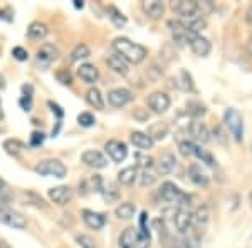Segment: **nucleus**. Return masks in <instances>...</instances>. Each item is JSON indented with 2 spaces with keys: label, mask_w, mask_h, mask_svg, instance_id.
Returning a JSON list of instances; mask_svg holds the SVG:
<instances>
[{
  "label": "nucleus",
  "mask_w": 252,
  "mask_h": 248,
  "mask_svg": "<svg viewBox=\"0 0 252 248\" xmlns=\"http://www.w3.org/2000/svg\"><path fill=\"white\" fill-rule=\"evenodd\" d=\"M113 49L116 51L118 55H121L126 62L131 64H141L143 60L148 57V49L141 44H136L133 40L126 37H116L113 40Z\"/></svg>",
  "instance_id": "1"
},
{
  "label": "nucleus",
  "mask_w": 252,
  "mask_h": 248,
  "mask_svg": "<svg viewBox=\"0 0 252 248\" xmlns=\"http://www.w3.org/2000/svg\"><path fill=\"white\" fill-rule=\"evenodd\" d=\"M160 198L166 203H173V205H180V208H185V206H190V201H192V196L190 194L184 193L180 188H178L175 183L172 181H165L161 183L160 190Z\"/></svg>",
  "instance_id": "2"
},
{
  "label": "nucleus",
  "mask_w": 252,
  "mask_h": 248,
  "mask_svg": "<svg viewBox=\"0 0 252 248\" xmlns=\"http://www.w3.org/2000/svg\"><path fill=\"white\" fill-rule=\"evenodd\" d=\"M150 235L140 231V228L128 226L120 235V248H150Z\"/></svg>",
  "instance_id": "3"
},
{
  "label": "nucleus",
  "mask_w": 252,
  "mask_h": 248,
  "mask_svg": "<svg viewBox=\"0 0 252 248\" xmlns=\"http://www.w3.org/2000/svg\"><path fill=\"white\" fill-rule=\"evenodd\" d=\"M223 124H225V128L232 134L235 143H241L244 139V119L241 112L234 108L225 109V112H223Z\"/></svg>",
  "instance_id": "4"
},
{
  "label": "nucleus",
  "mask_w": 252,
  "mask_h": 248,
  "mask_svg": "<svg viewBox=\"0 0 252 248\" xmlns=\"http://www.w3.org/2000/svg\"><path fill=\"white\" fill-rule=\"evenodd\" d=\"M34 171L40 176H54V178H66L67 168L59 160H42L35 165Z\"/></svg>",
  "instance_id": "5"
},
{
  "label": "nucleus",
  "mask_w": 252,
  "mask_h": 248,
  "mask_svg": "<svg viewBox=\"0 0 252 248\" xmlns=\"http://www.w3.org/2000/svg\"><path fill=\"white\" fill-rule=\"evenodd\" d=\"M0 223L7 226H12L15 230H24L27 226V220L19 211L10 208H0Z\"/></svg>",
  "instance_id": "6"
},
{
  "label": "nucleus",
  "mask_w": 252,
  "mask_h": 248,
  "mask_svg": "<svg viewBox=\"0 0 252 248\" xmlns=\"http://www.w3.org/2000/svg\"><path fill=\"white\" fill-rule=\"evenodd\" d=\"M58 57H59V49L56 46H52V44H44V46H40V49L37 51V55H35L37 66L40 69H47L54 60H58Z\"/></svg>",
  "instance_id": "7"
},
{
  "label": "nucleus",
  "mask_w": 252,
  "mask_h": 248,
  "mask_svg": "<svg viewBox=\"0 0 252 248\" xmlns=\"http://www.w3.org/2000/svg\"><path fill=\"white\" fill-rule=\"evenodd\" d=\"M187 46H190L192 52L195 55H198V57H205V55H209L210 49H212L209 39L202 37L200 34H193V32H190L189 39H187Z\"/></svg>",
  "instance_id": "8"
},
{
  "label": "nucleus",
  "mask_w": 252,
  "mask_h": 248,
  "mask_svg": "<svg viewBox=\"0 0 252 248\" xmlns=\"http://www.w3.org/2000/svg\"><path fill=\"white\" fill-rule=\"evenodd\" d=\"M146 103H148V108L152 109L153 112H157V114H161V112L168 111L170 104H172V101H170V96L166 94V92H153V94L148 96V99H146Z\"/></svg>",
  "instance_id": "9"
},
{
  "label": "nucleus",
  "mask_w": 252,
  "mask_h": 248,
  "mask_svg": "<svg viewBox=\"0 0 252 248\" xmlns=\"http://www.w3.org/2000/svg\"><path fill=\"white\" fill-rule=\"evenodd\" d=\"M173 225H175V228H177L178 233H182V235L189 233L190 228H192V225H193L192 213H190L187 208H178L173 215Z\"/></svg>",
  "instance_id": "10"
},
{
  "label": "nucleus",
  "mask_w": 252,
  "mask_h": 248,
  "mask_svg": "<svg viewBox=\"0 0 252 248\" xmlns=\"http://www.w3.org/2000/svg\"><path fill=\"white\" fill-rule=\"evenodd\" d=\"M104 151L108 153V156L115 163H121L128 156V146L120 139H111L104 144Z\"/></svg>",
  "instance_id": "11"
},
{
  "label": "nucleus",
  "mask_w": 252,
  "mask_h": 248,
  "mask_svg": "<svg viewBox=\"0 0 252 248\" xmlns=\"http://www.w3.org/2000/svg\"><path fill=\"white\" fill-rule=\"evenodd\" d=\"M131 99H133L131 91H128L125 87H116L108 92V103L113 108H125L126 104L131 103Z\"/></svg>",
  "instance_id": "12"
},
{
  "label": "nucleus",
  "mask_w": 252,
  "mask_h": 248,
  "mask_svg": "<svg viewBox=\"0 0 252 248\" xmlns=\"http://www.w3.org/2000/svg\"><path fill=\"white\" fill-rule=\"evenodd\" d=\"M81 161L84 163L89 168H94V169H103L108 166V160L104 158L103 153L96 151V149H88L81 154Z\"/></svg>",
  "instance_id": "13"
},
{
  "label": "nucleus",
  "mask_w": 252,
  "mask_h": 248,
  "mask_svg": "<svg viewBox=\"0 0 252 248\" xmlns=\"http://www.w3.org/2000/svg\"><path fill=\"white\" fill-rule=\"evenodd\" d=\"M166 26H168L170 32H172V37L175 42H177L178 46H185L187 39H189V35H190V30L184 26V22L178 19H172L166 22Z\"/></svg>",
  "instance_id": "14"
},
{
  "label": "nucleus",
  "mask_w": 252,
  "mask_h": 248,
  "mask_svg": "<svg viewBox=\"0 0 252 248\" xmlns=\"http://www.w3.org/2000/svg\"><path fill=\"white\" fill-rule=\"evenodd\" d=\"M47 194H49V200L52 203H56V205H59V206H64L72 200L74 191L69 188V186H56V188L49 190Z\"/></svg>",
  "instance_id": "15"
},
{
  "label": "nucleus",
  "mask_w": 252,
  "mask_h": 248,
  "mask_svg": "<svg viewBox=\"0 0 252 248\" xmlns=\"http://www.w3.org/2000/svg\"><path fill=\"white\" fill-rule=\"evenodd\" d=\"M170 7H172V10L175 14L182 15L184 19L198 14L197 2H195V0H173V2L170 3Z\"/></svg>",
  "instance_id": "16"
},
{
  "label": "nucleus",
  "mask_w": 252,
  "mask_h": 248,
  "mask_svg": "<svg viewBox=\"0 0 252 248\" xmlns=\"http://www.w3.org/2000/svg\"><path fill=\"white\" fill-rule=\"evenodd\" d=\"M189 131L192 134V138L195 141H198V143H207V141H210V129L209 126L205 123H202L200 119H193L192 123L189 126Z\"/></svg>",
  "instance_id": "17"
},
{
  "label": "nucleus",
  "mask_w": 252,
  "mask_h": 248,
  "mask_svg": "<svg viewBox=\"0 0 252 248\" xmlns=\"http://www.w3.org/2000/svg\"><path fill=\"white\" fill-rule=\"evenodd\" d=\"M83 221L86 223V226H89L91 230H101L106 225V215L97 213L93 210H83Z\"/></svg>",
  "instance_id": "18"
},
{
  "label": "nucleus",
  "mask_w": 252,
  "mask_h": 248,
  "mask_svg": "<svg viewBox=\"0 0 252 248\" xmlns=\"http://www.w3.org/2000/svg\"><path fill=\"white\" fill-rule=\"evenodd\" d=\"M189 178L195 186H198V188H207L210 183L209 176H207V173L204 171V168H202L200 165H197V163L189 166Z\"/></svg>",
  "instance_id": "19"
},
{
  "label": "nucleus",
  "mask_w": 252,
  "mask_h": 248,
  "mask_svg": "<svg viewBox=\"0 0 252 248\" xmlns=\"http://www.w3.org/2000/svg\"><path fill=\"white\" fill-rule=\"evenodd\" d=\"M155 166L160 174H170L175 169V166H177V158H175V154L166 151L158 158Z\"/></svg>",
  "instance_id": "20"
},
{
  "label": "nucleus",
  "mask_w": 252,
  "mask_h": 248,
  "mask_svg": "<svg viewBox=\"0 0 252 248\" xmlns=\"http://www.w3.org/2000/svg\"><path fill=\"white\" fill-rule=\"evenodd\" d=\"M141 9L150 19H160L165 14V5L160 0H148V2H141Z\"/></svg>",
  "instance_id": "21"
},
{
  "label": "nucleus",
  "mask_w": 252,
  "mask_h": 248,
  "mask_svg": "<svg viewBox=\"0 0 252 248\" xmlns=\"http://www.w3.org/2000/svg\"><path fill=\"white\" fill-rule=\"evenodd\" d=\"M78 74L86 84H94L99 79V71H97L94 64H81L78 69Z\"/></svg>",
  "instance_id": "22"
},
{
  "label": "nucleus",
  "mask_w": 252,
  "mask_h": 248,
  "mask_svg": "<svg viewBox=\"0 0 252 248\" xmlns=\"http://www.w3.org/2000/svg\"><path fill=\"white\" fill-rule=\"evenodd\" d=\"M129 141H131L136 148L143 149V151H146V149H152L153 144H155V141H153L152 138L143 131H133L131 134H129Z\"/></svg>",
  "instance_id": "23"
},
{
  "label": "nucleus",
  "mask_w": 252,
  "mask_h": 248,
  "mask_svg": "<svg viewBox=\"0 0 252 248\" xmlns=\"http://www.w3.org/2000/svg\"><path fill=\"white\" fill-rule=\"evenodd\" d=\"M136 180H138V166H128V168H123L118 173V181L123 186L135 185Z\"/></svg>",
  "instance_id": "24"
},
{
  "label": "nucleus",
  "mask_w": 252,
  "mask_h": 248,
  "mask_svg": "<svg viewBox=\"0 0 252 248\" xmlns=\"http://www.w3.org/2000/svg\"><path fill=\"white\" fill-rule=\"evenodd\" d=\"M158 233H160L161 245L165 248H182V240H178L175 235L170 233V231L165 228L163 221H161V228H158Z\"/></svg>",
  "instance_id": "25"
},
{
  "label": "nucleus",
  "mask_w": 252,
  "mask_h": 248,
  "mask_svg": "<svg viewBox=\"0 0 252 248\" xmlns=\"http://www.w3.org/2000/svg\"><path fill=\"white\" fill-rule=\"evenodd\" d=\"M182 22H184V26L190 32H193V34H200V32L204 30L205 26H207L205 19L202 17L200 14H195V15H192V17H187V19L182 20Z\"/></svg>",
  "instance_id": "26"
},
{
  "label": "nucleus",
  "mask_w": 252,
  "mask_h": 248,
  "mask_svg": "<svg viewBox=\"0 0 252 248\" xmlns=\"http://www.w3.org/2000/svg\"><path fill=\"white\" fill-rule=\"evenodd\" d=\"M106 64L109 66V69H113V71L118 72V74H121V76L128 74V62H126L121 55H118V54L108 55Z\"/></svg>",
  "instance_id": "27"
},
{
  "label": "nucleus",
  "mask_w": 252,
  "mask_h": 248,
  "mask_svg": "<svg viewBox=\"0 0 252 248\" xmlns=\"http://www.w3.org/2000/svg\"><path fill=\"white\" fill-rule=\"evenodd\" d=\"M146 134H148V136L152 138L153 141L165 139V138L168 136V124H166V123H153L148 128Z\"/></svg>",
  "instance_id": "28"
},
{
  "label": "nucleus",
  "mask_w": 252,
  "mask_h": 248,
  "mask_svg": "<svg viewBox=\"0 0 252 248\" xmlns=\"http://www.w3.org/2000/svg\"><path fill=\"white\" fill-rule=\"evenodd\" d=\"M86 101L89 106H93L94 109H99V111H103L104 109V97L101 94L99 89L96 87H91L86 91Z\"/></svg>",
  "instance_id": "29"
},
{
  "label": "nucleus",
  "mask_w": 252,
  "mask_h": 248,
  "mask_svg": "<svg viewBox=\"0 0 252 248\" xmlns=\"http://www.w3.org/2000/svg\"><path fill=\"white\" fill-rule=\"evenodd\" d=\"M47 32H49V29H47L46 24L35 20V22H32L29 26V29H27V35L34 40H42L47 35Z\"/></svg>",
  "instance_id": "30"
},
{
  "label": "nucleus",
  "mask_w": 252,
  "mask_h": 248,
  "mask_svg": "<svg viewBox=\"0 0 252 248\" xmlns=\"http://www.w3.org/2000/svg\"><path fill=\"white\" fill-rule=\"evenodd\" d=\"M135 213H136V206L133 205L131 201L121 203V205H118L116 210H115V215L120 220H131L133 217H135Z\"/></svg>",
  "instance_id": "31"
},
{
  "label": "nucleus",
  "mask_w": 252,
  "mask_h": 248,
  "mask_svg": "<svg viewBox=\"0 0 252 248\" xmlns=\"http://www.w3.org/2000/svg\"><path fill=\"white\" fill-rule=\"evenodd\" d=\"M175 86H177L180 91H185V92H190L193 91V83H192V77L187 71H180L178 77H175Z\"/></svg>",
  "instance_id": "32"
},
{
  "label": "nucleus",
  "mask_w": 252,
  "mask_h": 248,
  "mask_svg": "<svg viewBox=\"0 0 252 248\" xmlns=\"http://www.w3.org/2000/svg\"><path fill=\"white\" fill-rule=\"evenodd\" d=\"M193 158H197L198 161L205 163L207 166H210V168H214V166H217V161H215V158L212 156V153L207 151V149L202 148L200 144H197V148H195V154Z\"/></svg>",
  "instance_id": "33"
},
{
  "label": "nucleus",
  "mask_w": 252,
  "mask_h": 248,
  "mask_svg": "<svg viewBox=\"0 0 252 248\" xmlns=\"http://www.w3.org/2000/svg\"><path fill=\"white\" fill-rule=\"evenodd\" d=\"M193 217V223L195 225H207L209 223V220H210V210H209V206L207 205H202V206H198L197 210H195V213L192 215Z\"/></svg>",
  "instance_id": "34"
},
{
  "label": "nucleus",
  "mask_w": 252,
  "mask_h": 248,
  "mask_svg": "<svg viewBox=\"0 0 252 248\" xmlns=\"http://www.w3.org/2000/svg\"><path fill=\"white\" fill-rule=\"evenodd\" d=\"M3 149H5V153L10 154V156H19V154L26 149V146H24V143H20L19 139H7V141H3Z\"/></svg>",
  "instance_id": "35"
},
{
  "label": "nucleus",
  "mask_w": 252,
  "mask_h": 248,
  "mask_svg": "<svg viewBox=\"0 0 252 248\" xmlns=\"http://www.w3.org/2000/svg\"><path fill=\"white\" fill-rule=\"evenodd\" d=\"M89 55H91V51H89V47L86 44H78L71 52V60L72 62H79V60H83V59H88Z\"/></svg>",
  "instance_id": "36"
},
{
  "label": "nucleus",
  "mask_w": 252,
  "mask_h": 248,
  "mask_svg": "<svg viewBox=\"0 0 252 248\" xmlns=\"http://www.w3.org/2000/svg\"><path fill=\"white\" fill-rule=\"evenodd\" d=\"M187 112H189L193 119H198V117H202L207 112V108L202 103H198V101H190V103L187 104Z\"/></svg>",
  "instance_id": "37"
},
{
  "label": "nucleus",
  "mask_w": 252,
  "mask_h": 248,
  "mask_svg": "<svg viewBox=\"0 0 252 248\" xmlns=\"http://www.w3.org/2000/svg\"><path fill=\"white\" fill-rule=\"evenodd\" d=\"M108 15H109V20H111V22L115 24L116 27H125L126 26V17L116 9L115 5H109L108 7Z\"/></svg>",
  "instance_id": "38"
},
{
  "label": "nucleus",
  "mask_w": 252,
  "mask_h": 248,
  "mask_svg": "<svg viewBox=\"0 0 252 248\" xmlns=\"http://www.w3.org/2000/svg\"><path fill=\"white\" fill-rule=\"evenodd\" d=\"M195 148H197V144H195L193 141H189V139L180 141V143H178V149H180V154H182V156H185V158H193Z\"/></svg>",
  "instance_id": "39"
},
{
  "label": "nucleus",
  "mask_w": 252,
  "mask_h": 248,
  "mask_svg": "<svg viewBox=\"0 0 252 248\" xmlns=\"http://www.w3.org/2000/svg\"><path fill=\"white\" fill-rule=\"evenodd\" d=\"M138 180L141 186H152L157 181V174L152 169H141V173H138Z\"/></svg>",
  "instance_id": "40"
},
{
  "label": "nucleus",
  "mask_w": 252,
  "mask_h": 248,
  "mask_svg": "<svg viewBox=\"0 0 252 248\" xmlns=\"http://www.w3.org/2000/svg\"><path fill=\"white\" fill-rule=\"evenodd\" d=\"M20 196H22L26 201H32L31 205H35L37 208H46V203H44V200L40 196H37L35 193H31L29 191V193H22Z\"/></svg>",
  "instance_id": "41"
},
{
  "label": "nucleus",
  "mask_w": 252,
  "mask_h": 248,
  "mask_svg": "<svg viewBox=\"0 0 252 248\" xmlns=\"http://www.w3.org/2000/svg\"><path fill=\"white\" fill-rule=\"evenodd\" d=\"M78 123L83 126V128H91V126L96 124V117L91 114V112H81L78 116Z\"/></svg>",
  "instance_id": "42"
},
{
  "label": "nucleus",
  "mask_w": 252,
  "mask_h": 248,
  "mask_svg": "<svg viewBox=\"0 0 252 248\" xmlns=\"http://www.w3.org/2000/svg\"><path fill=\"white\" fill-rule=\"evenodd\" d=\"M197 9H198V14L204 17V15H209L214 12V2H210V0H204V2H197Z\"/></svg>",
  "instance_id": "43"
},
{
  "label": "nucleus",
  "mask_w": 252,
  "mask_h": 248,
  "mask_svg": "<svg viewBox=\"0 0 252 248\" xmlns=\"http://www.w3.org/2000/svg\"><path fill=\"white\" fill-rule=\"evenodd\" d=\"M56 77H58V81L61 84H64V86H71L72 84V76L67 69H61V71H58L56 72Z\"/></svg>",
  "instance_id": "44"
},
{
  "label": "nucleus",
  "mask_w": 252,
  "mask_h": 248,
  "mask_svg": "<svg viewBox=\"0 0 252 248\" xmlns=\"http://www.w3.org/2000/svg\"><path fill=\"white\" fill-rule=\"evenodd\" d=\"M210 136H214V139L217 141L219 144H225L227 143V134L222 129V126H215V128L212 129V134H210Z\"/></svg>",
  "instance_id": "45"
},
{
  "label": "nucleus",
  "mask_w": 252,
  "mask_h": 248,
  "mask_svg": "<svg viewBox=\"0 0 252 248\" xmlns=\"http://www.w3.org/2000/svg\"><path fill=\"white\" fill-rule=\"evenodd\" d=\"M12 55H14V59L19 60V62H24V60L29 59V52L24 47H14L12 49Z\"/></svg>",
  "instance_id": "46"
},
{
  "label": "nucleus",
  "mask_w": 252,
  "mask_h": 248,
  "mask_svg": "<svg viewBox=\"0 0 252 248\" xmlns=\"http://www.w3.org/2000/svg\"><path fill=\"white\" fill-rule=\"evenodd\" d=\"M76 240H78V243H79L81 248H97L96 243L93 242V238L88 237V235H78Z\"/></svg>",
  "instance_id": "47"
},
{
  "label": "nucleus",
  "mask_w": 252,
  "mask_h": 248,
  "mask_svg": "<svg viewBox=\"0 0 252 248\" xmlns=\"http://www.w3.org/2000/svg\"><path fill=\"white\" fill-rule=\"evenodd\" d=\"M44 139H46V134L42 131H34L31 134V146H34V148H37L44 143Z\"/></svg>",
  "instance_id": "48"
},
{
  "label": "nucleus",
  "mask_w": 252,
  "mask_h": 248,
  "mask_svg": "<svg viewBox=\"0 0 252 248\" xmlns=\"http://www.w3.org/2000/svg\"><path fill=\"white\" fill-rule=\"evenodd\" d=\"M101 193H103V196H104V200H106L108 203L109 201H115L118 196H120V193L113 188V186H109V188H103L101 190Z\"/></svg>",
  "instance_id": "49"
},
{
  "label": "nucleus",
  "mask_w": 252,
  "mask_h": 248,
  "mask_svg": "<svg viewBox=\"0 0 252 248\" xmlns=\"http://www.w3.org/2000/svg\"><path fill=\"white\" fill-rule=\"evenodd\" d=\"M133 117H135L136 121H140V123H145V121H148L150 112L143 108H136L135 112H133Z\"/></svg>",
  "instance_id": "50"
},
{
  "label": "nucleus",
  "mask_w": 252,
  "mask_h": 248,
  "mask_svg": "<svg viewBox=\"0 0 252 248\" xmlns=\"http://www.w3.org/2000/svg\"><path fill=\"white\" fill-rule=\"evenodd\" d=\"M182 248H200L198 238L197 237H190L189 240H184V242H182Z\"/></svg>",
  "instance_id": "51"
},
{
  "label": "nucleus",
  "mask_w": 252,
  "mask_h": 248,
  "mask_svg": "<svg viewBox=\"0 0 252 248\" xmlns=\"http://www.w3.org/2000/svg\"><path fill=\"white\" fill-rule=\"evenodd\" d=\"M47 106H49V108H51V111L54 112L56 116H58V119H59V121L63 119V116H64V111H63V109H61V106H59V104H56V103H52V101H49V103H47Z\"/></svg>",
  "instance_id": "52"
},
{
  "label": "nucleus",
  "mask_w": 252,
  "mask_h": 248,
  "mask_svg": "<svg viewBox=\"0 0 252 248\" xmlns=\"http://www.w3.org/2000/svg\"><path fill=\"white\" fill-rule=\"evenodd\" d=\"M19 104H20V108L24 109V111H27L29 112L31 109H32V97H20V101H19Z\"/></svg>",
  "instance_id": "53"
},
{
  "label": "nucleus",
  "mask_w": 252,
  "mask_h": 248,
  "mask_svg": "<svg viewBox=\"0 0 252 248\" xmlns=\"http://www.w3.org/2000/svg\"><path fill=\"white\" fill-rule=\"evenodd\" d=\"M34 94V87L31 86V84H24L22 86V96L24 97H32Z\"/></svg>",
  "instance_id": "54"
},
{
  "label": "nucleus",
  "mask_w": 252,
  "mask_h": 248,
  "mask_svg": "<svg viewBox=\"0 0 252 248\" xmlns=\"http://www.w3.org/2000/svg\"><path fill=\"white\" fill-rule=\"evenodd\" d=\"M0 19H3L5 22H12V20H14V17H10L9 10H0Z\"/></svg>",
  "instance_id": "55"
},
{
  "label": "nucleus",
  "mask_w": 252,
  "mask_h": 248,
  "mask_svg": "<svg viewBox=\"0 0 252 248\" xmlns=\"http://www.w3.org/2000/svg\"><path fill=\"white\" fill-rule=\"evenodd\" d=\"M246 19H247V22H249V24H251V26H252V5L249 7V9H247Z\"/></svg>",
  "instance_id": "56"
},
{
  "label": "nucleus",
  "mask_w": 252,
  "mask_h": 248,
  "mask_svg": "<svg viewBox=\"0 0 252 248\" xmlns=\"http://www.w3.org/2000/svg\"><path fill=\"white\" fill-rule=\"evenodd\" d=\"M247 52H249V55L252 57V34H251L249 40H247Z\"/></svg>",
  "instance_id": "57"
},
{
  "label": "nucleus",
  "mask_w": 252,
  "mask_h": 248,
  "mask_svg": "<svg viewBox=\"0 0 252 248\" xmlns=\"http://www.w3.org/2000/svg\"><path fill=\"white\" fill-rule=\"evenodd\" d=\"M74 7H76V9H83L84 2H81V0H74Z\"/></svg>",
  "instance_id": "58"
},
{
  "label": "nucleus",
  "mask_w": 252,
  "mask_h": 248,
  "mask_svg": "<svg viewBox=\"0 0 252 248\" xmlns=\"http://www.w3.org/2000/svg\"><path fill=\"white\" fill-rule=\"evenodd\" d=\"M3 87H5V77L0 74V89H3Z\"/></svg>",
  "instance_id": "59"
},
{
  "label": "nucleus",
  "mask_w": 252,
  "mask_h": 248,
  "mask_svg": "<svg viewBox=\"0 0 252 248\" xmlns=\"http://www.w3.org/2000/svg\"><path fill=\"white\" fill-rule=\"evenodd\" d=\"M3 188H5V181L0 178V191H3Z\"/></svg>",
  "instance_id": "60"
},
{
  "label": "nucleus",
  "mask_w": 252,
  "mask_h": 248,
  "mask_svg": "<svg viewBox=\"0 0 252 248\" xmlns=\"http://www.w3.org/2000/svg\"><path fill=\"white\" fill-rule=\"evenodd\" d=\"M0 119H3V111H2V103H0Z\"/></svg>",
  "instance_id": "61"
},
{
  "label": "nucleus",
  "mask_w": 252,
  "mask_h": 248,
  "mask_svg": "<svg viewBox=\"0 0 252 248\" xmlns=\"http://www.w3.org/2000/svg\"><path fill=\"white\" fill-rule=\"evenodd\" d=\"M249 203H251V208H252V191H251V194H249Z\"/></svg>",
  "instance_id": "62"
},
{
  "label": "nucleus",
  "mask_w": 252,
  "mask_h": 248,
  "mask_svg": "<svg viewBox=\"0 0 252 248\" xmlns=\"http://www.w3.org/2000/svg\"><path fill=\"white\" fill-rule=\"evenodd\" d=\"M251 149H252V148H251Z\"/></svg>",
  "instance_id": "63"
}]
</instances>
